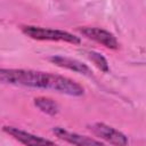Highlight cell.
<instances>
[{
    "label": "cell",
    "mask_w": 146,
    "mask_h": 146,
    "mask_svg": "<svg viewBox=\"0 0 146 146\" xmlns=\"http://www.w3.org/2000/svg\"><path fill=\"white\" fill-rule=\"evenodd\" d=\"M89 129L94 135L99 137L100 139L105 140L106 143L113 145V146H127L128 145V137L119 131L117 129L107 125L102 122H96L89 125Z\"/></svg>",
    "instance_id": "3957f363"
},
{
    "label": "cell",
    "mask_w": 146,
    "mask_h": 146,
    "mask_svg": "<svg viewBox=\"0 0 146 146\" xmlns=\"http://www.w3.org/2000/svg\"><path fill=\"white\" fill-rule=\"evenodd\" d=\"M22 32L31 39L40 40V41H62L68 42L72 44H80L81 39L67 31L47 29L34 25H24L22 26Z\"/></svg>",
    "instance_id": "7a4b0ae2"
},
{
    "label": "cell",
    "mask_w": 146,
    "mask_h": 146,
    "mask_svg": "<svg viewBox=\"0 0 146 146\" xmlns=\"http://www.w3.org/2000/svg\"><path fill=\"white\" fill-rule=\"evenodd\" d=\"M2 130L8 133L9 136H11L14 139L18 140L19 143H22L25 146H59L57 144H55L54 141L42 138L40 136L33 135L31 132H27L25 130H22L19 128L16 127H11V125H3Z\"/></svg>",
    "instance_id": "277c9868"
},
{
    "label": "cell",
    "mask_w": 146,
    "mask_h": 146,
    "mask_svg": "<svg viewBox=\"0 0 146 146\" xmlns=\"http://www.w3.org/2000/svg\"><path fill=\"white\" fill-rule=\"evenodd\" d=\"M52 132L59 139H62L68 144H72L74 146H106L105 144H103L91 137L83 136V135H80L76 132H72V131H68L60 127H54Z\"/></svg>",
    "instance_id": "8992f818"
},
{
    "label": "cell",
    "mask_w": 146,
    "mask_h": 146,
    "mask_svg": "<svg viewBox=\"0 0 146 146\" xmlns=\"http://www.w3.org/2000/svg\"><path fill=\"white\" fill-rule=\"evenodd\" d=\"M81 34L87 36L88 39H91L100 44H103L106 48L110 49H117L119 48V41L116 36L111 33L107 30L95 27V26H82L78 29Z\"/></svg>",
    "instance_id": "5b68a950"
},
{
    "label": "cell",
    "mask_w": 146,
    "mask_h": 146,
    "mask_svg": "<svg viewBox=\"0 0 146 146\" xmlns=\"http://www.w3.org/2000/svg\"><path fill=\"white\" fill-rule=\"evenodd\" d=\"M34 105L43 113L48 115H56L59 112V106L58 104L52 100L51 98L48 97H36L34 98Z\"/></svg>",
    "instance_id": "ba28073f"
},
{
    "label": "cell",
    "mask_w": 146,
    "mask_h": 146,
    "mask_svg": "<svg viewBox=\"0 0 146 146\" xmlns=\"http://www.w3.org/2000/svg\"><path fill=\"white\" fill-rule=\"evenodd\" d=\"M0 82L13 86L48 89L75 97L84 94L83 87L67 76L34 70L0 67Z\"/></svg>",
    "instance_id": "6da1fadb"
},
{
    "label": "cell",
    "mask_w": 146,
    "mask_h": 146,
    "mask_svg": "<svg viewBox=\"0 0 146 146\" xmlns=\"http://www.w3.org/2000/svg\"><path fill=\"white\" fill-rule=\"evenodd\" d=\"M49 60L52 64H55V65H57L59 67L67 68L70 71L83 74L86 76H91L92 75L91 68L87 64H84V63H82V62H80V60H78L75 58L66 57V56H62V55H54V56L49 57Z\"/></svg>",
    "instance_id": "52a82bcc"
},
{
    "label": "cell",
    "mask_w": 146,
    "mask_h": 146,
    "mask_svg": "<svg viewBox=\"0 0 146 146\" xmlns=\"http://www.w3.org/2000/svg\"><path fill=\"white\" fill-rule=\"evenodd\" d=\"M87 56H88V58H89L100 71H103V72H105V73L110 71L108 63H107L106 58H105L100 52H97V51L91 50V51H88V52H87Z\"/></svg>",
    "instance_id": "9c48e42d"
}]
</instances>
